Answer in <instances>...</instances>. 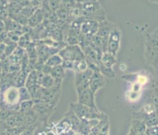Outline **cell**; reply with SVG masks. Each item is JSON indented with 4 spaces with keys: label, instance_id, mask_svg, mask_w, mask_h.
Listing matches in <instances>:
<instances>
[{
    "label": "cell",
    "instance_id": "cell-10",
    "mask_svg": "<svg viewBox=\"0 0 158 135\" xmlns=\"http://www.w3.org/2000/svg\"><path fill=\"white\" fill-rule=\"evenodd\" d=\"M44 16L45 14L41 9H35L33 14L28 19V25L31 27H35L42 23Z\"/></svg>",
    "mask_w": 158,
    "mask_h": 135
},
{
    "label": "cell",
    "instance_id": "cell-9",
    "mask_svg": "<svg viewBox=\"0 0 158 135\" xmlns=\"http://www.w3.org/2000/svg\"><path fill=\"white\" fill-rule=\"evenodd\" d=\"M50 75L55 80V87L59 89L65 75V70L63 69L62 65L52 67V70H51Z\"/></svg>",
    "mask_w": 158,
    "mask_h": 135
},
{
    "label": "cell",
    "instance_id": "cell-22",
    "mask_svg": "<svg viewBox=\"0 0 158 135\" xmlns=\"http://www.w3.org/2000/svg\"><path fill=\"white\" fill-rule=\"evenodd\" d=\"M153 104H154V108H155V112L157 113L158 116V97H156V96L154 95L153 97Z\"/></svg>",
    "mask_w": 158,
    "mask_h": 135
},
{
    "label": "cell",
    "instance_id": "cell-28",
    "mask_svg": "<svg viewBox=\"0 0 158 135\" xmlns=\"http://www.w3.org/2000/svg\"><path fill=\"white\" fill-rule=\"evenodd\" d=\"M149 1H151V0H149Z\"/></svg>",
    "mask_w": 158,
    "mask_h": 135
},
{
    "label": "cell",
    "instance_id": "cell-23",
    "mask_svg": "<svg viewBox=\"0 0 158 135\" xmlns=\"http://www.w3.org/2000/svg\"><path fill=\"white\" fill-rule=\"evenodd\" d=\"M140 89H141V85H140V83H135L134 85H133V88H132L133 92L139 93L140 92Z\"/></svg>",
    "mask_w": 158,
    "mask_h": 135
},
{
    "label": "cell",
    "instance_id": "cell-25",
    "mask_svg": "<svg viewBox=\"0 0 158 135\" xmlns=\"http://www.w3.org/2000/svg\"><path fill=\"white\" fill-rule=\"evenodd\" d=\"M154 96L158 97V88H156L155 91H154Z\"/></svg>",
    "mask_w": 158,
    "mask_h": 135
},
{
    "label": "cell",
    "instance_id": "cell-21",
    "mask_svg": "<svg viewBox=\"0 0 158 135\" xmlns=\"http://www.w3.org/2000/svg\"><path fill=\"white\" fill-rule=\"evenodd\" d=\"M144 135H158V125L157 126L148 127L144 132Z\"/></svg>",
    "mask_w": 158,
    "mask_h": 135
},
{
    "label": "cell",
    "instance_id": "cell-18",
    "mask_svg": "<svg viewBox=\"0 0 158 135\" xmlns=\"http://www.w3.org/2000/svg\"><path fill=\"white\" fill-rule=\"evenodd\" d=\"M87 69H88V66H87V63H86V60H80V61H77L74 63L73 70L75 71L76 74L84 72V71H86Z\"/></svg>",
    "mask_w": 158,
    "mask_h": 135
},
{
    "label": "cell",
    "instance_id": "cell-17",
    "mask_svg": "<svg viewBox=\"0 0 158 135\" xmlns=\"http://www.w3.org/2000/svg\"><path fill=\"white\" fill-rule=\"evenodd\" d=\"M30 43V36H29V34L28 32H25V33H23L20 36L19 40L18 43H17V45H18L19 47L26 49Z\"/></svg>",
    "mask_w": 158,
    "mask_h": 135
},
{
    "label": "cell",
    "instance_id": "cell-26",
    "mask_svg": "<svg viewBox=\"0 0 158 135\" xmlns=\"http://www.w3.org/2000/svg\"><path fill=\"white\" fill-rule=\"evenodd\" d=\"M151 2H155V3H157L158 4V0H151Z\"/></svg>",
    "mask_w": 158,
    "mask_h": 135
},
{
    "label": "cell",
    "instance_id": "cell-3",
    "mask_svg": "<svg viewBox=\"0 0 158 135\" xmlns=\"http://www.w3.org/2000/svg\"><path fill=\"white\" fill-rule=\"evenodd\" d=\"M120 41H121V31L118 26H115L110 31V33L108 37L106 52L117 56L120 47Z\"/></svg>",
    "mask_w": 158,
    "mask_h": 135
},
{
    "label": "cell",
    "instance_id": "cell-7",
    "mask_svg": "<svg viewBox=\"0 0 158 135\" xmlns=\"http://www.w3.org/2000/svg\"><path fill=\"white\" fill-rule=\"evenodd\" d=\"M4 122L6 126L8 127V128L25 127L24 116H23V114L19 112V111L13 113Z\"/></svg>",
    "mask_w": 158,
    "mask_h": 135
},
{
    "label": "cell",
    "instance_id": "cell-20",
    "mask_svg": "<svg viewBox=\"0 0 158 135\" xmlns=\"http://www.w3.org/2000/svg\"><path fill=\"white\" fill-rule=\"evenodd\" d=\"M47 2L50 7L51 10L56 11L60 7L61 0H47Z\"/></svg>",
    "mask_w": 158,
    "mask_h": 135
},
{
    "label": "cell",
    "instance_id": "cell-8",
    "mask_svg": "<svg viewBox=\"0 0 158 135\" xmlns=\"http://www.w3.org/2000/svg\"><path fill=\"white\" fill-rule=\"evenodd\" d=\"M147 126L143 120L138 118L133 119L131 121V128L127 135H137L139 134H143L146 131Z\"/></svg>",
    "mask_w": 158,
    "mask_h": 135
},
{
    "label": "cell",
    "instance_id": "cell-16",
    "mask_svg": "<svg viewBox=\"0 0 158 135\" xmlns=\"http://www.w3.org/2000/svg\"><path fill=\"white\" fill-rule=\"evenodd\" d=\"M33 105H34V101L32 99H31V100H24V101L20 102L19 112L22 113V114H24V113L27 112V111H30L31 109H32Z\"/></svg>",
    "mask_w": 158,
    "mask_h": 135
},
{
    "label": "cell",
    "instance_id": "cell-5",
    "mask_svg": "<svg viewBox=\"0 0 158 135\" xmlns=\"http://www.w3.org/2000/svg\"><path fill=\"white\" fill-rule=\"evenodd\" d=\"M78 103L93 110H98L95 102V94L89 88L78 93Z\"/></svg>",
    "mask_w": 158,
    "mask_h": 135
},
{
    "label": "cell",
    "instance_id": "cell-27",
    "mask_svg": "<svg viewBox=\"0 0 158 135\" xmlns=\"http://www.w3.org/2000/svg\"><path fill=\"white\" fill-rule=\"evenodd\" d=\"M156 70H158V66H157V69H156Z\"/></svg>",
    "mask_w": 158,
    "mask_h": 135
},
{
    "label": "cell",
    "instance_id": "cell-12",
    "mask_svg": "<svg viewBox=\"0 0 158 135\" xmlns=\"http://www.w3.org/2000/svg\"><path fill=\"white\" fill-rule=\"evenodd\" d=\"M138 119L143 120V122L148 127L157 126L158 125V116L156 112H153L148 114H141L140 117H137Z\"/></svg>",
    "mask_w": 158,
    "mask_h": 135
},
{
    "label": "cell",
    "instance_id": "cell-13",
    "mask_svg": "<svg viewBox=\"0 0 158 135\" xmlns=\"http://www.w3.org/2000/svg\"><path fill=\"white\" fill-rule=\"evenodd\" d=\"M100 63L103 64V66H106V67L112 68L115 65V63H117L116 56L113 55V54L106 51V52L103 53V54H102Z\"/></svg>",
    "mask_w": 158,
    "mask_h": 135
},
{
    "label": "cell",
    "instance_id": "cell-19",
    "mask_svg": "<svg viewBox=\"0 0 158 135\" xmlns=\"http://www.w3.org/2000/svg\"><path fill=\"white\" fill-rule=\"evenodd\" d=\"M19 92L20 102L24 101V100H29L32 99L30 93H29V90L26 86H22V87L19 88Z\"/></svg>",
    "mask_w": 158,
    "mask_h": 135
},
{
    "label": "cell",
    "instance_id": "cell-24",
    "mask_svg": "<svg viewBox=\"0 0 158 135\" xmlns=\"http://www.w3.org/2000/svg\"><path fill=\"white\" fill-rule=\"evenodd\" d=\"M6 32V26L3 20H0V33H3Z\"/></svg>",
    "mask_w": 158,
    "mask_h": 135
},
{
    "label": "cell",
    "instance_id": "cell-15",
    "mask_svg": "<svg viewBox=\"0 0 158 135\" xmlns=\"http://www.w3.org/2000/svg\"><path fill=\"white\" fill-rule=\"evenodd\" d=\"M99 72L103 76V77H106L108 78H114L116 77V74L114 71L113 68L106 67V66H103L101 63H99Z\"/></svg>",
    "mask_w": 158,
    "mask_h": 135
},
{
    "label": "cell",
    "instance_id": "cell-4",
    "mask_svg": "<svg viewBox=\"0 0 158 135\" xmlns=\"http://www.w3.org/2000/svg\"><path fill=\"white\" fill-rule=\"evenodd\" d=\"M99 28V22L93 19H86L85 21L82 23L80 27V34L86 39L87 41L91 42L92 37L97 33Z\"/></svg>",
    "mask_w": 158,
    "mask_h": 135
},
{
    "label": "cell",
    "instance_id": "cell-2",
    "mask_svg": "<svg viewBox=\"0 0 158 135\" xmlns=\"http://www.w3.org/2000/svg\"><path fill=\"white\" fill-rule=\"evenodd\" d=\"M58 54L63 60L77 62L85 60L84 53L79 45H73V46L67 45L64 48L60 49Z\"/></svg>",
    "mask_w": 158,
    "mask_h": 135
},
{
    "label": "cell",
    "instance_id": "cell-6",
    "mask_svg": "<svg viewBox=\"0 0 158 135\" xmlns=\"http://www.w3.org/2000/svg\"><path fill=\"white\" fill-rule=\"evenodd\" d=\"M105 85L104 77L99 71L93 72L89 78V89L94 94H96L97 91L101 89Z\"/></svg>",
    "mask_w": 158,
    "mask_h": 135
},
{
    "label": "cell",
    "instance_id": "cell-14",
    "mask_svg": "<svg viewBox=\"0 0 158 135\" xmlns=\"http://www.w3.org/2000/svg\"><path fill=\"white\" fill-rule=\"evenodd\" d=\"M63 60L62 59V57L59 55L58 53L54 54V55L50 56L49 58L47 59L46 62H45V64L49 66V67L52 68L55 67V66H60V65L63 64Z\"/></svg>",
    "mask_w": 158,
    "mask_h": 135
},
{
    "label": "cell",
    "instance_id": "cell-11",
    "mask_svg": "<svg viewBox=\"0 0 158 135\" xmlns=\"http://www.w3.org/2000/svg\"><path fill=\"white\" fill-rule=\"evenodd\" d=\"M38 85V71L36 70H32L28 74L25 86L30 91Z\"/></svg>",
    "mask_w": 158,
    "mask_h": 135
},
{
    "label": "cell",
    "instance_id": "cell-1",
    "mask_svg": "<svg viewBox=\"0 0 158 135\" xmlns=\"http://www.w3.org/2000/svg\"><path fill=\"white\" fill-rule=\"evenodd\" d=\"M144 56L150 66L157 69L158 66V36L154 32L148 34L145 40Z\"/></svg>",
    "mask_w": 158,
    "mask_h": 135
}]
</instances>
